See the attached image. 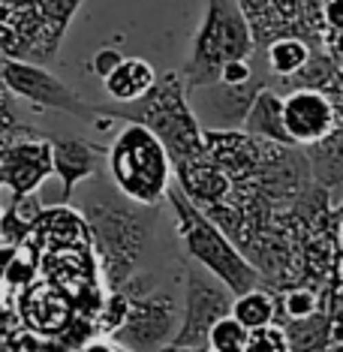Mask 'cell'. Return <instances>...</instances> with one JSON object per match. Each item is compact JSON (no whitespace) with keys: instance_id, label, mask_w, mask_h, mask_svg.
I'll return each instance as SVG.
<instances>
[{"instance_id":"13","label":"cell","mask_w":343,"mask_h":352,"mask_svg":"<svg viewBox=\"0 0 343 352\" xmlns=\"http://www.w3.org/2000/svg\"><path fill=\"white\" fill-rule=\"evenodd\" d=\"M172 181L175 187L184 193L196 208H211L226 202L232 193V181L226 178V172L208 154H199L181 163H172Z\"/></svg>"},{"instance_id":"4","label":"cell","mask_w":343,"mask_h":352,"mask_svg":"<svg viewBox=\"0 0 343 352\" xmlns=\"http://www.w3.org/2000/svg\"><path fill=\"white\" fill-rule=\"evenodd\" d=\"M115 190L135 205H159L172 184V160L145 126L126 124L106 148Z\"/></svg>"},{"instance_id":"6","label":"cell","mask_w":343,"mask_h":352,"mask_svg":"<svg viewBox=\"0 0 343 352\" xmlns=\"http://www.w3.org/2000/svg\"><path fill=\"white\" fill-rule=\"evenodd\" d=\"M126 292V310L124 319L109 340L126 352H163L175 338L178 328V304L169 292H139L133 286H124Z\"/></svg>"},{"instance_id":"14","label":"cell","mask_w":343,"mask_h":352,"mask_svg":"<svg viewBox=\"0 0 343 352\" xmlns=\"http://www.w3.org/2000/svg\"><path fill=\"white\" fill-rule=\"evenodd\" d=\"M280 331L289 352H316L325 346H338L340 343V319H338V307L319 310L313 316L305 319H280Z\"/></svg>"},{"instance_id":"28","label":"cell","mask_w":343,"mask_h":352,"mask_svg":"<svg viewBox=\"0 0 343 352\" xmlns=\"http://www.w3.org/2000/svg\"><path fill=\"white\" fill-rule=\"evenodd\" d=\"M0 352H15V346L10 340H0Z\"/></svg>"},{"instance_id":"18","label":"cell","mask_w":343,"mask_h":352,"mask_svg":"<svg viewBox=\"0 0 343 352\" xmlns=\"http://www.w3.org/2000/svg\"><path fill=\"white\" fill-rule=\"evenodd\" d=\"M154 78H157V69L148 60L126 58L124 54V60L102 78V87L109 94V102H130V100H139L154 85Z\"/></svg>"},{"instance_id":"20","label":"cell","mask_w":343,"mask_h":352,"mask_svg":"<svg viewBox=\"0 0 343 352\" xmlns=\"http://www.w3.org/2000/svg\"><path fill=\"white\" fill-rule=\"evenodd\" d=\"M229 316L238 319L247 331L271 325L274 322V316H277V295H274V289H268V286H256V289H247L241 295H235Z\"/></svg>"},{"instance_id":"8","label":"cell","mask_w":343,"mask_h":352,"mask_svg":"<svg viewBox=\"0 0 343 352\" xmlns=\"http://www.w3.org/2000/svg\"><path fill=\"white\" fill-rule=\"evenodd\" d=\"M235 295L214 280L208 271L190 268L187 271V292H184V310L178 316V328L169 346H205L208 331L217 319L229 316Z\"/></svg>"},{"instance_id":"24","label":"cell","mask_w":343,"mask_h":352,"mask_svg":"<svg viewBox=\"0 0 343 352\" xmlns=\"http://www.w3.org/2000/svg\"><path fill=\"white\" fill-rule=\"evenodd\" d=\"M121 60H124V54L118 52L115 45H102V49H97V52L91 54V60H87V69H91L97 78H106Z\"/></svg>"},{"instance_id":"22","label":"cell","mask_w":343,"mask_h":352,"mask_svg":"<svg viewBox=\"0 0 343 352\" xmlns=\"http://www.w3.org/2000/svg\"><path fill=\"white\" fill-rule=\"evenodd\" d=\"M247 328L238 322L232 316H223L211 325L208 331V340H205V349L208 352H244V343H247Z\"/></svg>"},{"instance_id":"3","label":"cell","mask_w":343,"mask_h":352,"mask_svg":"<svg viewBox=\"0 0 343 352\" xmlns=\"http://www.w3.org/2000/svg\"><path fill=\"white\" fill-rule=\"evenodd\" d=\"M175 220H178V235L184 241L190 259L196 262L202 271H208L214 280H220L232 295H241L247 289H256V286H268L265 277L250 265V259L229 241L214 223L205 217L202 208H196L190 199L175 187V181L166 190Z\"/></svg>"},{"instance_id":"27","label":"cell","mask_w":343,"mask_h":352,"mask_svg":"<svg viewBox=\"0 0 343 352\" xmlns=\"http://www.w3.org/2000/svg\"><path fill=\"white\" fill-rule=\"evenodd\" d=\"M163 352H208L205 346H166Z\"/></svg>"},{"instance_id":"17","label":"cell","mask_w":343,"mask_h":352,"mask_svg":"<svg viewBox=\"0 0 343 352\" xmlns=\"http://www.w3.org/2000/svg\"><path fill=\"white\" fill-rule=\"evenodd\" d=\"M310 52H313V45H310L305 36H295V34L274 36L271 43L262 45L265 69H268L271 78H277V82H292V78L301 73V67L307 63Z\"/></svg>"},{"instance_id":"19","label":"cell","mask_w":343,"mask_h":352,"mask_svg":"<svg viewBox=\"0 0 343 352\" xmlns=\"http://www.w3.org/2000/svg\"><path fill=\"white\" fill-rule=\"evenodd\" d=\"M39 217H43V202L36 199V193L10 199V205L0 211V247L15 250L30 238V232L36 229Z\"/></svg>"},{"instance_id":"21","label":"cell","mask_w":343,"mask_h":352,"mask_svg":"<svg viewBox=\"0 0 343 352\" xmlns=\"http://www.w3.org/2000/svg\"><path fill=\"white\" fill-rule=\"evenodd\" d=\"M34 3H36L39 19H43L45 43H49L52 54L58 58L60 43L69 30V21H73V15L78 12V6H82L85 0H34Z\"/></svg>"},{"instance_id":"10","label":"cell","mask_w":343,"mask_h":352,"mask_svg":"<svg viewBox=\"0 0 343 352\" xmlns=\"http://www.w3.org/2000/svg\"><path fill=\"white\" fill-rule=\"evenodd\" d=\"M49 178H52V145L45 135L25 126L0 148V190H6L10 199L36 193Z\"/></svg>"},{"instance_id":"11","label":"cell","mask_w":343,"mask_h":352,"mask_svg":"<svg viewBox=\"0 0 343 352\" xmlns=\"http://www.w3.org/2000/svg\"><path fill=\"white\" fill-rule=\"evenodd\" d=\"M268 85L271 78H253V82L238 87L211 82V85L187 87V102L202 130H241V121L253 97Z\"/></svg>"},{"instance_id":"26","label":"cell","mask_w":343,"mask_h":352,"mask_svg":"<svg viewBox=\"0 0 343 352\" xmlns=\"http://www.w3.org/2000/svg\"><path fill=\"white\" fill-rule=\"evenodd\" d=\"M78 352H121V349H118L111 340H97V343H87V346L78 349Z\"/></svg>"},{"instance_id":"2","label":"cell","mask_w":343,"mask_h":352,"mask_svg":"<svg viewBox=\"0 0 343 352\" xmlns=\"http://www.w3.org/2000/svg\"><path fill=\"white\" fill-rule=\"evenodd\" d=\"M97 118L100 126L109 121H126L139 124L154 135L159 145L166 148L172 163L205 154V135L202 126L190 111L187 102V87L181 73H159L154 85L142 94L139 100L130 102H97Z\"/></svg>"},{"instance_id":"9","label":"cell","mask_w":343,"mask_h":352,"mask_svg":"<svg viewBox=\"0 0 343 352\" xmlns=\"http://www.w3.org/2000/svg\"><path fill=\"white\" fill-rule=\"evenodd\" d=\"M283 130L292 148H310L322 142L325 135L340 130V100L316 87H292L280 94Z\"/></svg>"},{"instance_id":"5","label":"cell","mask_w":343,"mask_h":352,"mask_svg":"<svg viewBox=\"0 0 343 352\" xmlns=\"http://www.w3.org/2000/svg\"><path fill=\"white\" fill-rule=\"evenodd\" d=\"M253 49L256 45H253V34L241 6L235 0H208L205 19L190 45V58L181 69L184 87L217 82L223 63L250 58Z\"/></svg>"},{"instance_id":"25","label":"cell","mask_w":343,"mask_h":352,"mask_svg":"<svg viewBox=\"0 0 343 352\" xmlns=\"http://www.w3.org/2000/svg\"><path fill=\"white\" fill-rule=\"evenodd\" d=\"M10 331H12V316L6 314V307L0 304V340H10Z\"/></svg>"},{"instance_id":"23","label":"cell","mask_w":343,"mask_h":352,"mask_svg":"<svg viewBox=\"0 0 343 352\" xmlns=\"http://www.w3.org/2000/svg\"><path fill=\"white\" fill-rule=\"evenodd\" d=\"M244 352H289V343H286L280 325L271 322L265 328H253V331L247 334Z\"/></svg>"},{"instance_id":"16","label":"cell","mask_w":343,"mask_h":352,"mask_svg":"<svg viewBox=\"0 0 343 352\" xmlns=\"http://www.w3.org/2000/svg\"><path fill=\"white\" fill-rule=\"evenodd\" d=\"M340 142H343V130H334L322 142H316V145L301 148V154L307 160V169H310V181L319 190H325L329 196H334V190L340 187V178H343Z\"/></svg>"},{"instance_id":"29","label":"cell","mask_w":343,"mask_h":352,"mask_svg":"<svg viewBox=\"0 0 343 352\" xmlns=\"http://www.w3.org/2000/svg\"><path fill=\"white\" fill-rule=\"evenodd\" d=\"M316 352H340V343H338V346H325V349H316Z\"/></svg>"},{"instance_id":"7","label":"cell","mask_w":343,"mask_h":352,"mask_svg":"<svg viewBox=\"0 0 343 352\" xmlns=\"http://www.w3.org/2000/svg\"><path fill=\"white\" fill-rule=\"evenodd\" d=\"M0 82H3V87L12 97L27 100L36 109H54V111H63V115L78 118V121L100 124L93 102H85L73 87H67L45 67H36V63H27V60L0 58Z\"/></svg>"},{"instance_id":"12","label":"cell","mask_w":343,"mask_h":352,"mask_svg":"<svg viewBox=\"0 0 343 352\" xmlns=\"http://www.w3.org/2000/svg\"><path fill=\"white\" fill-rule=\"evenodd\" d=\"M52 175L60 181V205H69L76 187L93 178L106 163V148L76 135H52Z\"/></svg>"},{"instance_id":"1","label":"cell","mask_w":343,"mask_h":352,"mask_svg":"<svg viewBox=\"0 0 343 352\" xmlns=\"http://www.w3.org/2000/svg\"><path fill=\"white\" fill-rule=\"evenodd\" d=\"M157 205H135L118 190H93L85 199V229L100 256L109 289H124L154 238Z\"/></svg>"},{"instance_id":"15","label":"cell","mask_w":343,"mask_h":352,"mask_svg":"<svg viewBox=\"0 0 343 352\" xmlns=\"http://www.w3.org/2000/svg\"><path fill=\"white\" fill-rule=\"evenodd\" d=\"M241 130L253 139L271 142V145H289L283 130V109H280V94L274 87H262V91L253 97L250 109H247ZM292 148V145H289Z\"/></svg>"}]
</instances>
